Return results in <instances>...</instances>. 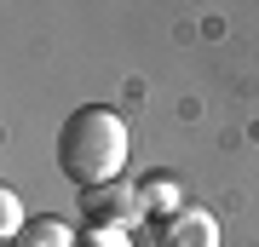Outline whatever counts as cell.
<instances>
[{
    "mask_svg": "<svg viewBox=\"0 0 259 247\" xmlns=\"http://www.w3.org/2000/svg\"><path fill=\"white\" fill-rule=\"evenodd\" d=\"M156 247H219V219L207 207H179L156 219Z\"/></svg>",
    "mask_w": 259,
    "mask_h": 247,
    "instance_id": "cell-3",
    "label": "cell"
},
{
    "mask_svg": "<svg viewBox=\"0 0 259 247\" xmlns=\"http://www.w3.org/2000/svg\"><path fill=\"white\" fill-rule=\"evenodd\" d=\"M139 190H144V202H150V213H179V207H190L185 202V195H179V178H167V173H156V178H144L139 184Z\"/></svg>",
    "mask_w": 259,
    "mask_h": 247,
    "instance_id": "cell-5",
    "label": "cell"
},
{
    "mask_svg": "<svg viewBox=\"0 0 259 247\" xmlns=\"http://www.w3.org/2000/svg\"><path fill=\"white\" fill-rule=\"evenodd\" d=\"M121 167H127V121L104 104H81L58 127V173L75 190H98V184H115Z\"/></svg>",
    "mask_w": 259,
    "mask_h": 247,
    "instance_id": "cell-1",
    "label": "cell"
},
{
    "mask_svg": "<svg viewBox=\"0 0 259 247\" xmlns=\"http://www.w3.org/2000/svg\"><path fill=\"white\" fill-rule=\"evenodd\" d=\"M75 247H133V241H127V230H115V224H87L81 236H75Z\"/></svg>",
    "mask_w": 259,
    "mask_h": 247,
    "instance_id": "cell-6",
    "label": "cell"
},
{
    "mask_svg": "<svg viewBox=\"0 0 259 247\" xmlns=\"http://www.w3.org/2000/svg\"><path fill=\"white\" fill-rule=\"evenodd\" d=\"M12 247H75V230L64 219H29L23 236L12 241Z\"/></svg>",
    "mask_w": 259,
    "mask_h": 247,
    "instance_id": "cell-4",
    "label": "cell"
},
{
    "mask_svg": "<svg viewBox=\"0 0 259 247\" xmlns=\"http://www.w3.org/2000/svg\"><path fill=\"white\" fill-rule=\"evenodd\" d=\"M23 224H29V219L18 213V190L6 184V190H0V230H6L12 241H18V236H23Z\"/></svg>",
    "mask_w": 259,
    "mask_h": 247,
    "instance_id": "cell-7",
    "label": "cell"
},
{
    "mask_svg": "<svg viewBox=\"0 0 259 247\" xmlns=\"http://www.w3.org/2000/svg\"><path fill=\"white\" fill-rule=\"evenodd\" d=\"M81 213L87 224H115V230H133L150 219V202L139 184H98V190H81Z\"/></svg>",
    "mask_w": 259,
    "mask_h": 247,
    "instance_id": "cell-2",
    "label": "cell"
}]
</instances>
